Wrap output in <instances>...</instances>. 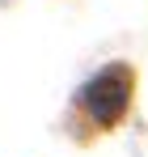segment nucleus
Segmentation results:
<instances>
[{"label":"nucleus","mask_w":148,"mask_h":157,"mask_svg":"<svg viewBox=\"0 0 148 157\" xmlns=\"http://www.w3.org/2000/svg\"><path fill=\"white\" fill-rule=\"evenodd\" d=\"M80 102H85V110L93 115V123H102V128L119 123L127 115V106H131V68H127V64L102 68L98 77L85 85Z\"/></svg>","instance_id":"nucleus-1"}]
</instances>
